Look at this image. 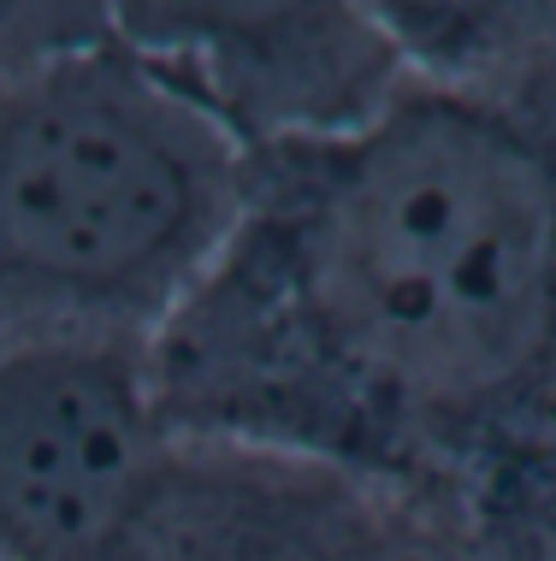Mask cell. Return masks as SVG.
<instances>
[{
    "label": "cell",
    "instance_id": "obj_1",
    "mask_svg": "<svg viewBox=\"0 0 556 561\" xmlns=\"http://www.w3.org/2000/svg\"><path fill=\"white\" fill-rule=\"evenodd\" d=\"M402 83L249 148L243 214L155 337L172 432L439 484L556 479V7H385Z\"/></svg>",
    "mask_w": 556,
    "mask_h": 561
},
{
    "label": "cell",
    "instance_id": "obj_2",
    "mask_svg": "<svg viewBox=\"0 0 556 561\" xmlns=\"http://www.w3.org/2000/svg\"><path fill=\"white\" fill-rule=\"evenodd\" d=\"M243 142L107 7L0 66V343H148L243 214Z\"/></svg>",
    "mask_w": 556,
    "mask_h": 561
},
{
    "label": "cell",
    "instance_id": "obj_3",
    "mask_svg": "<svg viewBox=\"0 0 556 561\" xmlns=\"http://www.w3.org/2000/svg\"><path fill=\"white\" fill-rule=\"evenodd\" d=\"M131 561H521V543L439 484L178 432Z\"/></svg>",
    "mask_w": 556,
    "mask_h": 561
},
{
    "label": "cell",
    "instance_id": "obj_4",
    "mask_svg": "<svg viewBox=\"0 0 556 561\" xmlns=\"http://www.w3.org/2000/svg\"><path fill=\"white\" fill-rule=\"evenodd\" d=\"M172 437L148 343H0V561H131Z\"/></svg>",
    "mask_w": 556,
    "mask_h": 561
},
{
    "label": "cell",
    "instance_id": "obj_5",
    "mask_svg": "<svg viewBox=\"0 0 556 561\" xmlns=\"http://www.w3.org/2000/svg\"><path fill=\"white\" fill-rule=\"evenodd\" d=\"M113 19L243 154L362 125L409 71L379 7H118Z\"/></svg>",
    "mask_w": 556,
    "mask_h": 561
},
{
    "label": "cell",
    "instance_id": "obj_6",
    "mask_svg": "<svg viewBox=\"0 0 556 561\" xmlns=\"http://www.w3.org/2000/svg\"><path fill=\"white\" fill-rule=\"evenodd\" d=\"M503 533L521 543V561H556V479L538 484L527 503L509 508Z\"/></svg>",
    "mask_w": 556,
    "mask_h": 561
}]
</instances>
